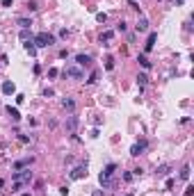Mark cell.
Listing matches in <instances>:
<instances>
[{
  "label": "cell",
  "mask_w": 194,
  "mask_h": 196,
  "mask_svg": "<svg viewBox=\"0 0 194 196\" xmlns=\"http://www.w3.org/2000/svg\"><path fill=\"white\" fill-rule=\"evenodd\" d=\"M114 171H116V164L112 162V164H108V166H105V169L101 171V176H98V180H101V185H103L105 189H110V187L114 185V180H112Z\"/></svg>",
  "instance_id": "cell-1"
},
{
  "label": "cell",
  "mask_w": 194,
  "mask_h": 196,
  "mask_svg": "<svg viewBox=\"0 0 194 196\" xmlns=\"http://www.w3.org/2000/svg\"><path fill=\"white\" fill-rule=\"evenodd\" d=\"M32 41H34V46H37V48H48V46L55 43V37H53L50 32H39L37 37L32 39Z\"/></svg>",
  "instance_id": "cell-2"
},
{
  "label": "cell",
  "mask_w": 194,
  "mask_h": 196,
  "mask_svg": "<svg viewBox=\"0 0 194 196\" xmlns=\"http://www.w3.org/2000/svg\"><path fill=\"white\" fill-rule=\"evenodd\" d=\"M11 180L14 182H23V185H30V180H32V171L30 169H19V171H14L11 174Z\"/></svg>",
  "instance_id": "cell-3"
},
{
  "label": "cell",
  "mask_w": 194,
  "mask_h": 196,
  "mask_svg": "<svg viewBox=\"0 0 194 196\" xmlns=\"http://www.w3.org/2000/svg\"><path fill=\"white\" fill-rule=\"evenodd\" d=\"M64 76H71L75 80H82V78H85V71L78 68V66H66V68H64Z\"/></svg>",
  "instance_id": "cell-4"
},
{
  "label": "cell",
  "mask_w": 194,
  "mask_h": 196,
  "mask_svg": "<svg viewBox=\"0 0 194 196\" xmlns=\"http://www.w3.org/2000/svg\"><path fill=\"white\" fill-rule=\"evenodd\" d=\"M85 176H87V164H80L71 171V180H80V178H85Z\"/></svg>",
  "instance_id": "cell-5"
},
{
  "label": "cell",
  "mask_w": 194,
  "mask_h": 196,
  "mask_svg": "<svg viewBox=\"0 0 194 196\" xmlns=\"http://www.w3.org/2000/svg\"><path fill=\"white\" fill-rule=\"evenodd\" d=\"M144 151H146V141H137V144H133L130 155H133V157H137V155H142Z\"/></svg>",
  "instance_id": "cell-6"
},
{
  "label": "cell",
  "mask_w": 194,
  "mask_h": 196,
  "mask_svg": "<svg viewBox=\"0 0 194 196\" xmlns=\"http://www.w3.org/2000/svg\"><path fill=\"white\" fill-rule=\"evenodd\" d=\"M2 94H5V96L16 94V84L11 82V80H5V82H2Z\"/></svg>",
  "instance_id": "cell-7"
},
{
  "label": "cell",
  "mask_w": 194,
  "mask_h": 196,
  "mask_svg": "<svg viewBox=\"0 0 194 196\" xmlns=\"http://www.w3.org/2000/svg\"><path fill=\"white\" fill-rule=\"evenodd\" d=\"M75 64H78V66H89L91 64V57L89 55H78V57H75Z\"/></svg>",
  "instance_id": "cell-8"
},
{
  "label": "cell",
  "mask_w": 194,
  "mask_h": 196,
  "mask_svg": "<svg viewBox=\"0 0 194 196\" xmlns=\"http://www.w3.org/2000/svg\"><path fill=\"white\" fill-rule=\"evenodd\" d=\"M155 41H158V32H149V41H146V53H149V50H153Z\"/></svg>",
  "instance_id": "cell-9"
},
{
  "label": "cell",
  "mask_w": 194,
  "mask_h": 196,
  "mask_svg": "<svg viewBox=\"0 0 194 196\" xmlns=\"http://www.w3.org/2000/svg\"><path fill=\"white\" fill-rule=\"evenodd\" d=\"M78 123H80V121H78V116H73V114H71V116H69L66 119V130H75V128H78Z\"/></svg>",
  "instance_id": "cell-10"
},
{
  "label": "cell",
  "mask_w": 194,
  "mask_h": 196,
  "mask_svg": "<svg viewBox=\"0 0 194 196\" xmlns=\"http://www.w3.org/2000/svg\"><path fill=\"white\" fill-rule=\"evenodd\" d=\"M62 107L69 109V112H73V109H75V100H73V98H64V100H62Z\"/></svg>",
  "instance_id": "cell-11"
},
{
  "label": "cell",
  "mask_w": 194,
  "mask_h": 196,
  "mask_svg": "<svg viewBox=\"0 0 194 196\" xmlns=\"http://www.w3.org/2000/svg\"><path fill=\"white\" fill-rule=\"evenodd\" d=\"M32 164V157H25V160H19V162L14 164V169L19 171V169H25V166H30Z\"/></svg>",
  "instance_id": "cell-12"
},
{
  "label": "cell",
  "mask_w": 194,
  "mask_h": 196,
  "mask_svg": "<svg viewBox=\"0 0 194 196\" xmlns=\"http://www.w3.org/2000/svg\"><path fill=\"white\" fill-rule=\"evenodd\" d=\"M135 27H137V32H149V21H146V18H139Z\"/></svg>",
  "instance_id": "cell-13"
},
{
  "label": "cell",
  "mask_w": 194,
  "mask_h": 196,
  "mask_svg": "<svg viewBox=\"0 0 194 196\" xmlns=\"http://www.w3.org/2000/svg\"><path fill=\"white\" fill-rule=\"evenodd\" d=\"M16 23H19L21 30H30V27H32V18H19Z\"/></svg>",
  "instance_id": "cell-14"
},
{
  "label": "cell",
  "mask_w": 194,
  "mask_h": 196,
  "mask_svg": "<svg viewBox=\"0 0 194 196\" xmlns=\"http://www.w3.org/2000/svg\"><path fill=\"white\" fill-rule=\"evenodd\" d=\"M7 114H9V116H11V121H21V112H19V109H16V107H7Z\"/></svg>",
  "instance_id": "cell-15"
},
{
  "label": "cell",
  "mask_w": 194,
  "mask_h": 196,
  "mask_svg": "<svg viewBox=\"0 0 194 196\" xmlns=\"http://www.w3.org/2000/svg\"><path fill=\"white\" fill-rule=\"evenodd\" d=\"M23 48H25V50H27L30 55H37V46H34V41H32V39H30V41H25V43H23Z\"/></svg>",
  "instance_id": "cell-16"
},
{
  "label": "cell",
  "mask_w": 194,
  "mask_h": 196,
  "mask_svg": "<svg viewBox=\"0 0 194 196\" xmlns=\"http://www.w3.org/2000/svg\"><path fill=\"white\" fill-rule=\"evenodd\" d=\"M190 171H192V169H190V164H185L183 169H180V178H183V180H187V178H190Z\"/></svg>",
  "instance_id": "cell-17"
},
{
  "label": "cell",
  "mask_w": 194,
  "mask_h": 196,
  "mask_svg": "<svg viewBox=\"0 0 194 196\" xmlns=\"http://www.w3.org/2000/svg\"><path fill=\"white\" fill-rule=\"evenodd\" d=\"M169 169H171L169 164H162V166H158V169H155V174H158V176H164V174H167Z\"/></svg>",
  "instance_id": "cell-18"
},
{
  "label": "cell",
  "mask_w": 194,
  "mask_h": 196,
  "mask_svg": "<svg viewBox=\"0 0 194 196\" xmlns=\"http://www.w3.org/2000/svg\"><path fill=\"white\" fill-rule=\"evenodd\" d=\"M112 37H114V32H112V30H108V32H103V34H101V41H112Z\"/></svg>",
  "instance_id": "cell-19"
},
{
  "label": "cell",
  "mask_w": 194,
  "mask_h": 196,
  "mask_svg": "<svg viewBox=\"0 0 194 196\" xmlns=\"http://www.w3.org/2000/svg\"><path fill=\"white\" fill-rule=\"evenodd\" d=\"M137 62H139V64H142L144 68H149V66H151V62H149V59H146V57H144V55H139V57H137Z\"/></svg>",
  "instance_id": "cell-20"
},
{
  "label": "cell",
  "mask_w": 194,
  "mask_h": 196,
  "mask_svg": "<svg viewBox=\"0 0 194 196\" xmlns=\"http://www.w3.org/2000/svg\"><path fill=\"white\" fill-rule=\"evenodd\" d=\"M21 41H30V30H21Z\"/></svg>",
  "instance_id": "cell-21"
},
{
  "label": "cell",
  "mask_w": 194,
  "mask_h": 196,
  "mask_svg": "<svg viewBox=\"0 0 194 196\" xmlns=\"http://www.w3.org/2000/svg\"><path fill=\"white\" fill-rule=\"evenodd\" d=\"M137 82L139 84H146V82H149V76H146V73H139V76H137Z\"/></svg>",
  "instance_id": "cell-22"
},
{
  "label": "cell",
  "mask_w": 194,
  "mask_h": 196,
  "mask_svg": "<svg viewBox=\"0 0 194 196\" xmlns=\"http://www.w3.org/2000/svg\"><path fill=\"white\" fill-rule=\"evenodd\" d=\"M98 76H101V73H98V71H94L91 76H89V80H87V82H89V84H94V82L98 80Z\"/></svg>",
  "instance_id": "cell-23"
},
{
  "label": "cell",
  "mask_w": 194,
  "mask_h": 196,
  "mask_svg": "<svg viewBox=\"0 0 194 196\" xmlns=\"http://www.w3.org/2000/svg\"><path fill=\"white\" fill-rule=\"evenodd\" d=\"M25 7H27V9H30V11H37V9H39V5H37V2H34V0H30V2H27V5H25Z\"/></svg>",
  "instance_id": "cell-24"
},
{
  "label": "cell",
  "mask_w": 194,
  "mask_h": 196,
  "mask_svg": "<svg viewBox=\"0 0 194 196\" xmlns=\"http://www.w3.org/2000/svg\"><path fill=\"white\" fill-rule=\"evenodd\" d=\"M21 187H23V182H14V185H11V194L21 192Z\"/></svg>",
  "instance_id": "cell-25"
},
{
  "label": "cell",
  "mask_w": 194,
  "mask_h": 196,
  "mask_svg": "<svg viewBox=\"0 0 194 196\" xmlns=\"http://www.w3.org/2000/svg\"><path fill=\"white\" fill-rule=\"evenodd\" d=\"M96 21L98 23H105V21H108V14H96Z\"/></svg>",
  "instance_id": "cell-26"
},
{
  "label": "cell",
  "mask_w": 194,
  "mask_h": 196,
  "mask_svg": "<svg viewBox=\"0 0 194 196\" xmlns=\"http://www.w3.org/2000/svg\"><path fill=\"white\" fill-rule=\"evenodd\" d=\"M48 76L50 78H57V76H60V71H57V68H48Z\"/></svg>",
  "instance_id": "cell-27"
},
{
  "label": "cell",
  "mask_w": 194,
  "mask_h": 196,
  "mask_svg": "<svg viewBox=\"0 0 194 196\" xmlns=\"http://www.w3.org/2000/svg\"><path fill=\"white\" fill-rule=\"evenodd\" d=\"M126 27H128V25H126V21H121L119 25H116V30H119V32H126Z\"/></svg>",
  "instance_id": "cell-28"
},
{
  "label": "cell",
  "mask_w": 194,
  "mask_h": 196,
  "mask_svg": "<svg viewBox=\"0 0 194 196\" xmlns=\"http://www.w3.org/2000/svg\"><path fill=\"white\" fill-rule=\"evenodd\" d=\"M194 194V187L192 185H187V189H185V196H192Z\"/></svg>",
  "instance_id": "cell-29"
},
{
  "label": "cell",
  "mask_w": 194,
  "mask_h": 196,
  "mask_svg": "<svg viewBox=\"0 0 194 196\" xmlns=\"http://www.w3.org/2000/svg\"><path fill=\"white\" fill-rule=\"evenodd\" d=\"M105 68H108V71H112V68H114V62H112V59H108V64H105Z\"/></svg>",
  "instance_id": "cell-30"
},
{
  "label": "cell",
  "mask_w": 194,
  "mask_h": 196,
  "mask_svg": "<svg viewBox=\"0 0 194 196\" xmlns=\"http://www.w3.org/2000/svg\"><path fill=\"white\" fill-rule=\"evenodd\" d=\"M123 180H126V182H130V180H133V174H128V171H126V174H123Z\"/></svg>",
  "instance_id": "cell-31"
},
{
  "label": "cell",
  "mask_w": 194,
  "mask_h": 196,
  "mask_svg": "<svg viewBox=\"0 0 194 196\" xmlns=\"http://www.w3.org/2000/svg\"><path fill=\"white\" fill-rule=\"evenodd\" d=\"M128 7H130V9H137V11H139V5L135 2V0H130V5H128Z\"/></svg>",
  "instance_id": "cell-32"
},
{
  "label": "cell",
  "mask_w": 194,
  "mask_h": 196,
  "mask_svg": "<svg viewBox=\"0 0 194 196\" xmlns=\"http://www.w3.org/2000/svg\"><path fill=\"white\" fill-rule=\"evenodd\" d=\"M2 7H11V0H2Z\"/></svg>",
  "instance_id": "cell-33"
},
{
  "label": "cell",
  "mask_w": 194,
  "mask_h": 196,
  "mask_svg": "<svg viewBox=\"0 0 194 196\" xmlns=\"http://www.w3.org/2000/svg\"><path fill=\"white\" fill-rule=\"evenodd\" d=\"M91 196H103V192H101V189H96V192H94Z\"/></svg>",
  "instance_id": "cell-34"
},
{
  "label": "cell",
  "mask_w": 194,
  "mask_h": 196,
  "mask_svg": "<svg viewBox=\"0 0 194 196\" xmlns=\"http://www.w3.org/2000/svg\"><path fill=\"white\" fill-rule=\"evenodd\" d=\"M21 196H30V194H27V192H25V194H21Z\"/></svg>",
  "instance_id": "cell-35"
},
{
  "label": "cell",
  "mask_w": 194,
  "mask_h": 196,
  "mask_svg": "<svg viewBox=\"0 0 194 196\" xmlns=\"http://www.w3.org/2000/svg\"><path fill=\"white\" fill-rule=\"evenodd\" d=\"M126 196H135V194H126Z\"/></svg>",
  "instance_id": "cell-36"
}]
</instances>
